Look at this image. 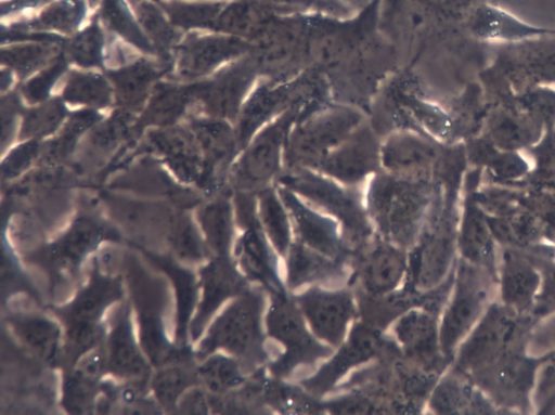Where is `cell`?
I'll return each instance as SVG.
<instances>
[{
  "instance_id": "cell-1",
  "label": "cell",
  "mask_w": 555,
  "mask_h": 415,
  "mask_svg": "<svg viewBox=\"0 0 555 415\" xmlns=\"http://www.w3.org/2000/svg\"><path fill=\"white\" fill-rule=\"evenodd\" d=\"M266 290L247 288L223 311L202 342L199 353L206 355L222 348L236 356L245 372L270 363L272 354L262 327Z\"/></svg>"
},
{
  "instance_id": "cell-2",
  "label": "cell",
  "mask_w": 555,
  "mask_h": 415,
  "mask_svg": "<svg viewBox=\"0 0 555 415\" xmlns=\"http://www.w3.org/2000/svg\"><path fill=\"white\" fill-rule=\"evenodd\" d=\"M269 338L276 341L282 350L269 363V369L278 379H288L310 371L320 360L331 356L333 348L318 339L287 294L271 297V304L264 316Z\"/></svg>"
},
{
  "instance_id": "cell-3",
  "label": "cell",
  "mask_w": 555,
  "mask_h": 415,
  "mask_svg": "<svg viewBox=\"0 0 555 415\" xmlns=\"http://www.w3.org/2000/svg\"><path fill=\"white\" fill-rule=\"evenodd\" d=\"M426 198L415 181L378 178L372 185L367 205L377 234L409 250L423 224Z\"/></svg>"
},
{
  "instance_id": "cell-4",
  "label": "cell",
  "mask_w": 555,
  "mask_h": 415,
  "mask_svg": "<svg viewBox=\"0 0 555 415\" xmlns=\"http://www.w3.org/2000/svg\"><path fill=\"white\" fill-rule=\"evenodd\" d=\"M392 346L382 330L362 321L357 322L334 355L328 356L317 371L301 378L299 384L308 394L322 397L333 390L352 368L384 355Z\"/></svg>"
},
{
  "instance_id": "cell-5",
  "label": "cell",
  "mask_w": 555,
  "mask_h": 415,
  "mask_svg": "<svg viewBox=\"0 0 555 415\" xmlns=\"http://www.w3.org/2000/svg\"><path fill=\"white\" fill-rule=\"evenodd\" d=\"M314 336L332 348L339 347L358 312L349 288L309 286L293 297Z\"/></svg>"
},
{
  "instance_id": "cell-6",
  "label": "cell",
  "mask_w": 555,
  "mask_h": 415,
  "mask_svg": "<svg viewBox=\"0 0 555 415\" xmlns=\"http://www.w3.org/2000/svg\"><path fill=\"white\" fill-rule=\"evenodd\" d=\"M285 182L339 220L350 254L363 248L375 236L367 216L351 193L308 174H300Z\"/></svg>"
},
{
  "instance_id": "cell-7",
  "label": "cell",
  "mask_w": 555,
  "mask_h": 415,
  "mask_svg": "<svg viewBox=\"0 0 555 415\" xmlns=\"http://www.w3.org/2000/svg\"><path fill=\"white\" fill-rule=\"evenodd\" d=\"M348 262L351 269L348 283H354L357 293L380 296L398 289L405 281L408 251L375 234Z\"/></svg>"
},
{
  "instance_id": "cell-8",
  "label": "cell",
  "mask_w": 555,
  "mask_h": 415,
  "mask_svg": "<svg viewBox=\"0 0 555 415\" xmlns=\"http://www.w3.org/2000/svg\"><path fill=\"white\" fill-rule=\"evenodd\" d=\"M453 252V234L447 224L429 220L408 251L404 286L417 291L438 287L443 280Z\"/></svg>"
},
{
  "instance_id": "cell-9",
  "label": "cell",
  "mask_w": 555,
  "mask_h": 415,
  "mask_svg": "<svg viewBox=\"0 0 555 415\" xmlns=\"http://www.w3.org/2000/svg\"><path fill=\"white\" fill-rule=\"evenodd\" d=\"M119 294L115 281L96 277L67 308L64 316L68 324V351L77 354L95 343L100 334V315Z\"/></svg>"
},
{
  "instance_id": "cell-10",
  "label": "cell",
  "mask_w": 555,
  "mask_h": 415,
  "mask_svg": "<svg viewBox=\"0 0 555 415\" xmlns=\"http://www.w3.org/2000/svg\"><path fill=\"white\" fill-rule=\"evenodd\" d=\"M280 194L296 241L331 258L349 260L350 251L337 222L307 207L288 190H281Z\"/></svg>"
},
{
  "instance_id": "cell-11",
  "label": "cell",
  "mask_w": 555,
  "mask_h": 415,
  "mask_svg": "<svg viewBox=\"0 0 555 415\" xmlns=\"http://www.w3.org/2000/svg\"><path fill=\"white\" fill-rule=\"evenodd\" d=\"M285 258V285L291 290L322 285L339 287L349 281V262L331 258L294 238Z\"/></svg>"
},
{
  "instance_id": "cell-12",
  "label": "cell",
  "mask_w": 555,
  "mask_h": 415,
  "mask_svg": "<svg viewBox=\"0 0 555 415\" xmlns=\"http://www.w3.org/2000/svg\"><path fill=\"white\" fill-rule=\"evenodd\" d=\"M259 224L247 226L241 236L236 246L237 260L247 277L255 281L271 297L285 295L276 251Z\"/></svg>"
},
{
  "instance_id": "cell-13",
  "label": "cell",
  "mask_w": 555,
  "mask_h": 415,
  "mask_svg": "<svg viewBox=\"0 0 555 415\" xmlns=\"http://www.w3.org/2000/svg\"><path fill=\"white\" fill-rule=\"evenodd\" d=\"M392 334L402 355L424 369L437 363L438 333L434 312L413 308L393 323Z\"/></svg>"
},
{
  "instance_id": "cell-14",
  "label": "cell",
  "mask_w": 555,
  "mask_h": 415,
  "mask_svg": "<svg viewBox=\"0 0 555 415\" xmlns=\"http://www.w3.org/2000/svg\"><path fill=\"white\" fill-rule=\"evenodd\" d=\"M203 300L193 329L196 334L224 300L248 288L244 277L227 257H219L207 265L203 272Z\"/></svg>"
},
{
  "instance_id": "cell-15",
  "label": "cell",
  "mask_w": 555,
  "mask_h": 415,
  "mask_svg": "<svg viewBox=\"0 0 555 415\" xmlns=\"http://www.w3.org/2000/svg\"><path fill=\"white\" fill-rule=\"evenodd\" d=\"M476 309L475 296L466 278L460 277L456 294L443 317L439 342L441 351L449 354L465 333Z\"/></svg>"
},
{
  "instance_id": "cell-16",
  "label": "cell",
  "mask_w": 555,
  "mask_h": 415,
  "mask_svg": "<svg viewBox=\"0 0 555 415\" xmlns=\"http://www.w3.org/2000/svg\"><path fill=\"white\" fill-rule=\"evenodd\" d=\"M107 363L111 371L120 376H141L146 372V364L131 336L127 311L112 332Z\"/></svg>"
},
{
  "instance_id": "cell-17",
  "label": "cell",
  "mask_w": 555,
  "mask_h": 415,
  "mask_svg": "<svg viewBox=\"0 0 555 415\" xmlns=\"http://www.w3.org/2000/svg\"><path fill=\"white\" fill-rule=\"evenodd\" d=\"M101 235L96 224L79 221L59 243L51 246L49 260L63 270H72L99 243Z\"/></svg>"
},
{
  "instance_id": "cell-18",
  "label": "cell",
  "mask_w": 555,
  "mask_h": 415,
  "mask_svg": "<svg viewBox=\"0 0 555 415\" xmlns=\"http://www.w3.org/2000/svg\"><path fill=\"white\" fill-rule=\"evenodd\" d=\"M260 224L276 254L284 258L294 241L293 224L287 209L270 190L260 197Z\"/></svg>"
},
{
  "instance_id": "cell-19",
  "label": "cell",
  "mask_w": 555,
  "mask_h": 415,
  "mask_svg": "<svg viewBox=\"0 0 555 415\" xmlns=\"http://www.w3.org/2000/svg\"><path fill=\"white\" fill-rule=\"evenodd\" d=\"M245 373L240 361L220 354L210 358L199 368L205 384L215 392H225L242 385Z\"/></svg>"
},
{
  "instance_id": "cell-20",
  "label": "cell",
  "mask_w": 555,
  "mask_h": 415,
  "mask_svg": "<svg viewBox=\"0 0 555 415\" xmlns=\"http://www.w3.org/2000/svg\"><path fill=\"white\" fill-rule=\"evenodd\" d=\"M476 28L481 36L492 38H513L538 33L531 27L522 25L516 18L493 7H482L476 17Z\"/></svg>"
},
{
  "instance_id": "cell-21",
  "label": "cell",
  "mask_w": 555,
  "mask_h": 415,
  "mask_svg": "<svg viewBox=\"0 0 555 415\" xmlns=\"http://www.w3.org/2000/svg\"><path fill=\"white\" fill-rule=\"evenodd\" d=\"M17 329L26 342L44 358L55 355L59 329L42 319H27L17 323Z\"/></svg>"
},
{
  "instance_id": "cell-22",
  "label": "cell",
  "mask_w": 555,
  "mask_h": 415,
  "mask_svg": "<svg viewBox=\"0 0 555 415\" xmlns=\"http://www.w3.org/2000/svg\"><path fill=\"white\" fill-rule=\"evenodd\" d=\"M204 217V228L210 246L219 257H225L232 238V224L228 207L224 205L212 207Z\"/></svg>"
},
{
  "instance_id": "cell-23",
  "label": "cell",
  "mask_w": 555,
  "mask_h": 415,
  "mask_svg": "<svg viewBox=\"0 0 555 415\" xmlns=\"http://www.w3.org/2000/svg\"><path fill=\"white\" fill-rule=\"evenodd\" d=\"M192 376L183 368L168 367L154 381L155 392L164 403H172L191 382Z\"/></svg>"
}]
</instances>
